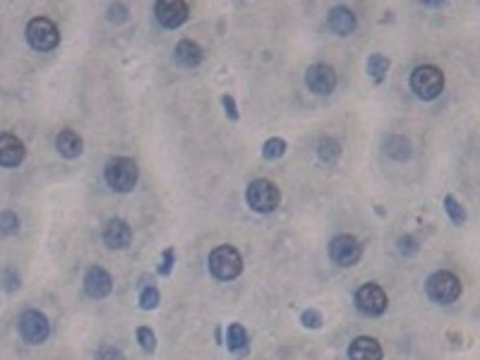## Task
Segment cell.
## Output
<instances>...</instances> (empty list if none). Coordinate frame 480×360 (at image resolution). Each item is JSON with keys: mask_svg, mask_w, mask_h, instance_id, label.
<instances>
[{"mask_svg": "<svg viewBox=\"0 0 480 360\" xmlns=\"http://www.w3.org/2000/svg\"><path fill=\"white\" fill-rule=\"evenodd\" d=\"M425 293H427V298H430L432 303L452 305V303L459 300V295H461V281H459V276L452 274V271L440 269V271H435V274L427 276Z\"/></svg>", "mask_w": 480, "mask_h": 360, "instance_id": "obj_1", "label": "cell"}, {"mask_svg": "<svg viewBox=\"0 0 480 360\" xmlns=\"http://www.w3.org/2000/svg\"><path fill=\"white\" fill-rule=\"evenodd\" d=\"M103 178H106L108 188L115 190V193H130V190L137 185L139 178V168L132 159L127 156H115L106 164V171H103Z\"/></svg>", "mask_w": 480, "mask_h": 360, "instance_id": "obj_2", "label": "cell"}, {"mask_svg": "<svg viewBox=\"0 0 480 360\" xmlns=\"http://www.w3.org/2000/svg\"><path fill=\"white\" fill-rule=\"evenodd\" d=\"M209 271L219 281H233L243 271V257L233 245H219L209 255Z\"/></svg>", "mask_w": 480, "mask_h": 360, "instance_id": "obj_3", "label": "cell"}, {"mask_svg": "<svg viewBox=\"0 0 480 360\" xmlns=\"http://www.w3.org/2000/svg\"><path fill=\"white\" fill-rule=\"evenodd\" d=\"M411 89L415 91V96L423 98V101H432V98H437L444 89L442 70L435 68V65L415 68L413 75H411Z\"/></svg>", "mask_w": 480, "mask_h": 360, "instance_id": "obj_4", "label": "cell"}, {"mask_svg": "<svg viewBox=\"0 0 480 360\" xmlns=\"http://www.w3.org/2000/svg\"><path fill=\"white\" fill-rule=\"evenodd\" d=\"M245 200H248V207L253 209V212H257V214H272L274 209L279 207L281 193H279V188L274 183H269V180H265V178H260V180H253V183L248 185Z\"/></svg>", "mask_w": 480, "mask_h": 360, "instance_id": "obj_5", "label": "cell"}, {"mask_svg": "<svg viewBox=\"0 0 480 360\" xmlns=\"http://www.w3.org/2000/svg\"><path fill=\"white\" fill-rule=\"evenodd\" d=\"M27 41L34 51H53L61 44V32L49 17H34L27 25Z\"/></svg>", "mask_w": 480, "mask_h": 360, "instance_id": "obj_6", "label": "cell"}, {"mask_svg": "<svg viewBox=\"0 0 480 360\" xmlns=\"http://www.w3.org/2000/svg\"><path fill=\"white\" fill-rule=\"evenodd\" d=\"M387 305H389L387 293H384V288L377 286V283H365V286H360L358 291H355V307H358L362 315L379 317L384 310H387Z\"/></svg>", "mask_w": 480, "mask_h": 360, "instance_id": "obj_7", "label": "cell"}, {"mask_svg": "<svg viewBox=\"0 0 480 360\" xmlns=\"http://www.w3.org/2000/svg\"><path fill=\"white\" fill-rule=\"evenodd\" d=\"M20 334H22V339L32 346L44 344L51 334V324L44 312L27 310V312H22V317H20Z\"/></svg>", "mask_w": 480, "mask_h": 360, "instance_id": "obj_8", "label": "cell"}, {"mask_svg": "<svg viewBox=\"0 0 480 360\" xmlns=\"http://www.w3.org/2000/svg\"><path fill=\"white\" fill-rule=\"evenodd\" d=\"M360 255H362V245H360L358 240H355L353 236L341 233V236L331 238V243H329V257L339 266H353V264H358Z\"/></svg>", "mask_w": 480, "mask_h": 360, "instance_id": "obj_9", "label": "cell"}, {"mask_svg": "<svg viewBox=\"0 0 480 360\" xmlns=\"http://www.w3.org/2000/svg\"><path fill=\"white\" fill-rule=\"evenodd\" d=\"M336 72H334L331 65H324V63H317V65L308 68V75H305V84L308 89L312 91V94H320V96H327L331 94L334 89H336Z\"/></svg>", "mask_w": 480, "mask_h": 360, "instance_id": "obj_10", "label": "cell"}, {"mask_svg": "<svg viewBox=\"0 0 480 360\" xmlns=\"http://www.w3.org/2000/svg\"><path fill=\"white\" fill-rule=\"evenodd\" d=\"M154 15H156V20H159L161 27L175 29L187 20L190 10H187V5L183 3V0H159V3L154 5Z\"/></svg>", "mask_w": 480, "mask_h": 360, "instance_id": "obj_11", "label": "cell"}, {"mask_svg": "<svg viewBox=\"0 0 480 360\" xmlns=\"http://www.w3.org/2000/svg\"><path fill=\"white\" fill-rule=\"evenodd\" d=\"M84 291L89 298H106V295L113 291V278L106 269H101V266H91L89 271L84 274Z\"/></svg>", "mask_w": 480, "mask_h": 360, "instance_id": "obj_12", "label": "cell"}, {"mask_svg": "<svg viewBox=\"0 0 480 360\" xmlns=\"http://www.w3.org/2000/svg\"><path fill=\"white\" fill-rule=\"evenodd\" d=\"M25 156H27L25 144H22L15 135L5 132V135L0 137V164H3L5 168L20 166L22 161H25Z\"/></svg>", "mask_w": 480, "mask_h": 360, "instance_id": "obj_13", "label": "cell"}, {"mask_svg": "<svg viewBox=\"0 0 480 360\" xmlns=\"http://www.w3.org/2000/svg\"><path fill=\"white\" fill-rule=\"evenodd\" d=\"M132 240V229L127 221H122V219H110L106 224V231H103V243L110 248V250H122L127 248Z\"/></svg>", "mask_w": 480, "mask_h": 360, "instance_id": "obj_14", "label": "cell"}, {"mask_svg": "<svg viewBox=\"0 0 480 360\" xmlns=\"http://www.w3.org/2000/svg\"><path fill=\"white\" fill-rule=\"evenodd\" d=\"M348 360H382V346L372 336H358L348 348Z\"/></svg>", "mask_w": 480, "mask_h": 360, "instance_id": "obj_15", "label": "cell"}, {"mask_svg": "<svg viewBox=\"0 0 480 360\" xmlns=\"http://www.w3.org/2000/svg\"><path fill=\"white\" fill-rule=\"evenodd\" d=\"M327 27L334 34H339V37H346V34L355 29V15L348 8H343V5H336L329 13V17H327Z\"/></svg>", "mask_w": 480, "mask_h": 360, "instance_id": "obj_16", "label": "cell"}, {"mask_svg": "<svg viewBox=\"0 0 480 360\" xmlns=\"http://www.w3.org/2000/svg\"><path fill=\"white\" fill-rule=\"evenodd\" d=\"M56 149H58V154L65 156V159H77L82 154V149H84V142H82V137L77 132L63 130L61 135L56 137Z\"/></svg>", "mask_w": 480, "mask_h": 360, "instance_id": "obj_17", "label": "cell"}, {"mask_svg": "<svg viewBox=\"0 0 480 360\" xmlns=\"http://www.w3.org/2000/svg\"><path fill=\"white\" fill-rule=\"evenodd\" d=\"M175 60H178L183 68H197L202 63V49L195 41L185 39V41H180L175 46Z\"/></svg>", "mask_w": 480, "mask_h": 360, "instance_id": "obj_18", "label": "cell"}, {"mask_svg": "<svg viewBox=\"0 0 480 360\" xmlns=\"http://www.w3.org/2000/svg\"><path fill=\"white\" fill-rule=\"evenodd\" d=\"M226 344H228V351L231 353H248V346H250V339H248V332H245V327H240V324H231L226 332Z\"/></svg>", "mask_w": 480, "mask_h": 360, "instance_id": "obj_19", "label": "cell"}, {"mask_svg": "<svg viewBox=\"0 0 480 360\" xmlns=\"http://www.w3.org/2000/svg\"><path fill=\"white\" fill-rule=\"evenodd\" d=\"M317 156L327 166H334L339 159H341V144H339L334 137H322L317 144Z\"/></svg>", "mask_w": 480, "mask_h": 360, "instance_id": "obj_20", "label": "cell"}, {"mask_svg": "<svg viewBox=\"0 0 480 360\" xmlns=\"http://www.w3.org/2000/svg\"><path fill=\"white\" fill-rule=\"evenodd\" d=\"M384 149H387V154L391 156V159H396V161H406L408 156H411V142H408L406 137H401V135L387 137Z\"/></svg>", "mask_w": 480, "mask_h": 360, "instance_id": "obj_21", "label": "cell"}, {"mask_svg": "<svg viewBox=\"0 0 480 360\" xmlns=\"http://www.w3.org/2000/svg\"><path fill=\"white\" fill-rule=\"evenodd\" d=\"M387 70H389V58H384V56H379V53L370 56V60H367V75L372 77L374 84L382 82L384 75H387Z\"/></svg>", "mask_w": 480, "mask_h": 360, "instance_id": "obj_22", "label": "cell"}, {"mask_svg": "<svg viewBox=\"0 0 480 360\" xmlns=\"http://www.w3.org/2000/svg\"><path fill=\"white\" fill-rule=\"evenodd\" d=\"M444 212L449 214V219L456 224V226H461V224H466V209L459 205V202L454 200L452 195H447L444 197Z\"/></svg>", "mask_w": 480, "mask_h": 360, "instance_id": "obj_23", "label": "cell"}, {"mask_svg": "<svg viewBox=\"0 0 480 360\" xmlns=\"http://www.w3.org/2000/svg\"><path fill=\"white\" fill-rule=\"evenodd\" d=\"M286 154V142L281 137H272V139H267V144H265V149H262V156L269 161H274V159H281V156Z\"/></svg>", "mask_w": 480, "mask_h": 360, "instance_id": "obj_24", "label": "cell"}, {"mask_svg": "<svg viewBox=\"0 0 480 360\" xmlns=\"http://www.w3.org/2000/svg\"><path fill=\"white\" fill-rule=\"evenodd\" d=\"M137 341H139V346H142L147 353H154L156 351V336H154V332H151L149 327H139L137 329Z\"/></svg>", "mask_w": 480, "mask_h": 360, "instance_id": "obj_25", "label": "cell"}, {"mask_svg": "<svg viewBox=\"0 0 480 360\" xmlns=\"http://www.w3.org/2000/svg\"><path fill=\"white\" fill-rule=\"evenodd\" d=\"M159 300H161V295L154 286L144 288V291L139 293V305H142L144 310H154V307L159 305Z\"/></svg>", "mask_w": 480, "mask_h": 360, "instance_id": "obj_26", "label": "cell"}, {"mask_svg": "<svg viewBox=\"0 0 480 360\" xmlns=\"http://www.w3.org/2000/svg\"><path fill=\"white\" fill-rule=\"evenodd\" d=\"M17 229H20V219H17L13 212H3V214H0V231H3L5 236L15 233Z\"/></svg>", "mask_w": 480, "mask_h": 360, "instance_id": "obj_27", "label": "cell"}, {"mask_svg": "<svg viewBox=\"0 0 480 360\" xmlns=\"http://www.w3.org/2000/svg\"><path fill=\"white\" fill-rule=\"evenodd\" d=\"M127 15H130V10H127V5H122V3H115L108 8V20L113 22V25H122V22L127 20Z\"/></svg>", "mask_w": 480, "mask_h": 360, "instance_id": "obj_28", "label": "cell"}, {"mask_svg": "<svg viewBox=\"0 0 480 360\" xmlns=\"http://www.w3.org/2000/svg\"><path fill=\"white\" fill-rule=\"evenodd\" d=\"M173 262H175V252H173V248L163 250V257H161L159 274H161V276H168V274H171V269H173Z\"/></svg>", "mask_w": 480, "mask_h": 360, "instance_id": "obj_29", "label": "cell"}, {"mask_svg": "<svg viewBox=\"0 0 480 360\" xmlns=\"http://www.w3.org/2000/svg\"><path fill=\"white\" fill-rule=\"evenodd\" d=\"M399 252L401 255H415L418 252V240L413 236H401L399 238Z\"/></svg>", "mask_w": 480, "mask_h": 360, "instance_id": "obj_30", "label": "cell"}, {"mask_svg": "<svg viewBox=\"0 0 480 360\" xmlns=\"http://www.w3.org/2000/svg\"><path fill=\"white\" fill-rule=\"evenodd\" d=\"M303 324H305L308 329H320L322 327V315L317 310H305L303 312Z\"/></svg>", "mask_w": 480, "mask_h": 360, "instance_id": "obj_31", "label": "cell"}, {"mask_svg": "<svg viewBox=\"0 0 480 360\" xmlns=\"http://www.w3.org/2000/svg\"><path fill=\"white\" fill-rule=\"evenodd\" d=\"M96 360H125V356H122L118 348H101L96 353Z\"/></svg>", "mask_w": 480, "mask_h": 360, "instance_id": "obj_32", "label": "cell"}, {"mask_svg": "<svg viewBox=\"0 0 480 360\" xmlns=\"http://www.w3.org/2000/svg\"><path fill=\"white\" fill-rule=\"evenodd\" d=\"M221 103H224V108H226V115H228V118H231V120H238V111H236V101H233V98L231 96H224V98H221Z\"/></svg>", "mask_w": 480, "mask_h": 360, "instance_id": "obj_33", "label": "cell"}, {"mask_svg": "<svg viewBox=\"0 0 480 360\" xmlns=\"http://www.w3.org/2000/svg\"><path fill=\"white\" fill-rule=\"evenodd\" d=\"M17 286H20V276H17L13 269H5V288H8V291H15Z\"/></svg>", "mask_w": 480, "mask_h": 360, "instance_id": "obj_34", "label": "cell"}]
</instances>
